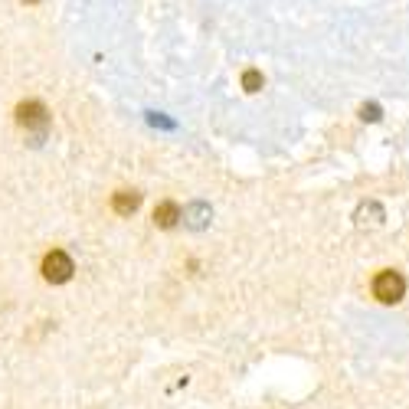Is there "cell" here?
Segmentation results:
<instances>
[{"mask_svg": "<svg viewBox=\"0 0 409 409\" xmlns=\"http://www.w3.org/2000/svg\"><path fill=\"white\" fill-rule=\"evenodd\" d=\"M180 213H184V210H180L174 200H160V203L154 206V226H158V230H174L180 223Z\"/></svg>", "mask_w": 409, "mask_h": 409, "instance_id": "cell-4", "label": "cell"}, {"mask_svg": "<svg viewBox=\"0 0 409 409\" xmlns=\"http://www.w3.org/2000/svg\"><path fill=\"white\" fill-rule=\"evenodd\" d=\"M23 4H40V0H23Z\"/></svg>", "mask_w": 409, "mask_h": 409, "instance_id": "cell-10", "label": "cell"}, {"mask_svg": "<svg viewBox=\"0 0 409 409\" xmlns=\"http://www.w3.org/2000/svg\"><path fill=\"white\" fill-rule=\"evenodd\" d=\"M262 82H266V79H262V72H259V69L242 72V89H246V92H259V89H262Z\"/></svg>", "mask_w": 409, "mask_h": 409, "instance_id": "cell-8", "label": "cell"}, {"mask_svg": "<svg viewBox=\"0 0 409 409\" xmlns=\"http://www.w3.org/2000/svg\"><path fill=\"white\" fill-rule=\"evenodd\" d=\"M403 295H406V278H403L400 272L386 268V272H380V275L374 278V298L377 302L393 304V302H400Z\"/></svg>", "mask_w": 409, "mask_h": 409, "instance_id": "cell-3", "label": "cell"}, {"mask_svg": "<svg viewBox=\"0 0 409 409\" xmlns=\"http://www.w3.org/2000/svg\"><path fill=\"white\" fill-rule=\"evenodd\" d=\"M380 220H383V206L380 203H364L360 210H357V223H360V226H377Z\"/></svg>", "mask_w": 409, "mask_h": 409, "instance_id": "cell-7", "label": "cell"}, {"mask_svg": "<svg viewBox=\"0 0 409 409\" xmlns=\"http://www.w3.org/2000/svg\"><path fill=\"white\" fill-rule=\"evenodd\" d=\"M210 216H213V210L206 203H190L184 213H180V220H184V226H190V230H203L206 223H210Z\"/></svg>", "mask_w": 409, "mask_h": 409, "instance_id": "cell-6", "label": "cell"}, {"mask_svg": "<svg viewBox=\"0 0 409 409\" xmlns=\"http://www.w3.org/2000/svg\"><path fill=\"white\" fill-rule=\"evenodd\" d=\"M17 125L27 134H33L36 141H43L46 131H49V108L40 102V98H27L17 105Z\"/></svg>", "mask_w": 409, "mask_h": 409, "instance_id": "cell-1", "label": "cell"}, {"mask_svg": "<svg viewBox=\"0 0 409 409\" xmlns=\"http://www.w3.org/2000/svg\"><path fill=\"white\" fill-rule=\"evenodd\" d=\"M360 118H364V121H380V108H377V105H364V108H360Z\"/></svg>", "mask_w": 409, "mask_h": 409, "instance_id": "cell-9", "label": "cell"}, {"mask_svg": "<svg viewBox=\"0 0 409 409\" xmlns=\"http://www.w3.org/2000/svg\"><path fill=\"white\" fill-rule=\"evenodd\" d=\"M138 206H141V194L138 190H118V194H112V210L118 216H131Z\"/></svg>", "mask_w": 409, "mask_h": 409, "instance_id": "cell-5", "label": "cell"}, {"mask_svg": "<svg viewBox=\"0 0 409 409\" xmlns=\"http://www.w3.org/2000/svg\"><path fill=\"white\" fill-rule=\"evenodd\" d=\"M40 272H43L46 282L63 285V282H69V278H72L76 266H72V259H69V252H66V249H53V252H46V256H43Z\"/></svg>", "mask_w": 409, "mask_h": 409, "instance_id": "cell-2", "label": "cell"}]
</instances>
